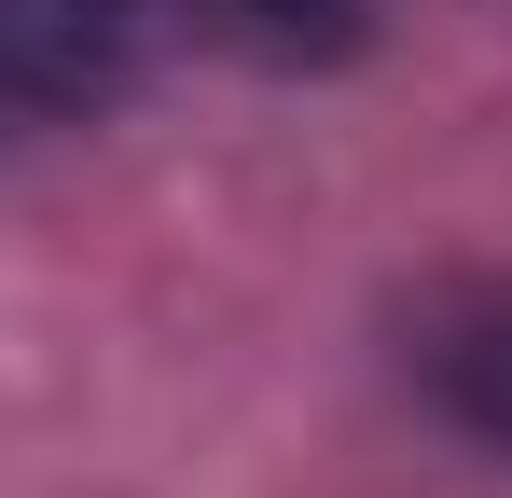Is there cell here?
Listing matches in <instances>:
<instances>
[{"instance_id":"obj_1","label":"cell","mask_w":512,"mask_h":498,"mask_svg":"<svg viewBox=\"0 0 512 498\" xmlns=\"http://www.w3.org/2000/svg\"><path fill=\"white\" fill-rule=\"evenodd\" d=\"M180 42V0H0V125H70Z\"/></svg>"},{"instance_id":"obj_2","label":"cell","mask_w":512,"mask_h":498,"mask_svg":"<svg viewBox=\"0 0 512 498\" xmlns=\"http://www.w3.org/2000/svg\"><path fill=\"white\" fill-rule=\"evenodd\" d=\"M374 0H180V42H222V56H263V70H319L360 42Z\"/></svg>"},{"instance_id":"obj_3","label":"cell","mask_w":512,"mask_h":498,"mask_svg":"<svg viewBox=\"0 0 512 498\" xmlns=\"http://www.w3.org/2000/svg\"><path fill=\"white\" fill-rule=\"evenodd\" d=\"M429 388H443L457 429H485V443L512 457V291H471L457 319L429 332Z\"/></svg>"}]
</instances>
